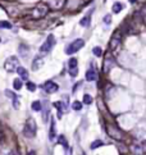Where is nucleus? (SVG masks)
<instances>
[{
	"instance_id": "obj_29",
	"label": "nucleus",
	"mask_w": 146,
	"mask_h": 155,
	"mask_svg": "<svg viewBox=\"0 0 146 155\" xmlns=\"http://www.w3.org/2000/svg\"><path fill=\"white\" fill-rule=\"evenodd\" d=\"M71 71H69V73H71V76L72 77H76L77 75H78V71H77V67H74V68H69Z\"/></svg>"
},
{
	"instance_id": "obj_5",
	"label": "nucleus",
	"mask_w": 146,
	"mask_h": 155,
	"mask_svg": "<svg viewBox=\"0 0 146 155\" xmlns=\"http://www.w3.org/2000/svg\"><path fill=\"white\" fill-rule=\"evenodd\" d=\"M18 68V58L17 56H9L7 58L5 63H4V69L7 72H14Z\"/></svg>"
},
{
	"instance_id": "obj_15",
	"label": "nucleus",
	"mask_w": 146,
	"mask_h": 155,
	"mask_svg": "<svg viewBox=\"0 0 146 155\" xmlns=\"http://www.w3.org/2000/svg\"><path fill=\"white\" fill-rule=\"evenodd\" d=\"M56 136V131H55V121H51V126H50V132H49V140L53 141Z\"/></svg>"
},
{
	"instance_id": "obj_16",
	"label": "nucleus",
	"mask_w": 146,
	"mask_h": 155,
	"mask_svg": "<svg viewBox=\"0 0 146 155\" xmlns=\"http://www.w3.org/2000/svg\"><path fill=\"white\" fill-rule=\"evenodd\" d=\"M123 8H124V5H123L122 3H114V4H113V12H114L115 14L119 13V12H121Z\"/></svg>"
},
{
	"instance_id": "obj_21",
	"label": "nucleus",
	"mask_w": 146,
	"mask_h": 155,
	"mask_svg": "<svg viewBox=\"0 0 146 155\" xmlns=\"http://www.w3.org/2000/svg\"><path fill=\"white\" fill-rule=\"evenodd\" d=\"M103 144H104L103 141H100V140H96V141H94V142H92L90 148H91L92 150H94V149H98V148H100V146H101Z\"/></svg>"
},
{
	"instance_id": "obj_27",
	"label": "nucleus",
	"mask_w": 146,
	"mask_h": 155,
	"mask_svg": "<svg viewBox=\"0 0 146 155\" xmlns=\"http://www.w3.org/2000/svg\"><path fill=\"white\" fill-rule=\"evenodd\" d=\"M83 103L85 104H91L92 103V98L90 95H83Z\"/></svg>"
},
{
	"instance_id": "obj_17",
	"label": "nucleus",
	"mask_w": 146,
	"mask_h": 155,
	"mask_svg": "<svg viewBox=\"0 0 146 155\" xmlns=\"http://www.w3.org/2000/svg\"><path fill=\"white\" fill-rule=\"evenodd\" d=\"M13 87H14V90H21L22 88V78H15L13 81Z\"/></svg>"
},
{
	"instance_id": "obj_11",
	"label": "nucleus",
	"mask_w": 146,
	"mask_h": 155,
	"mask_svg": "<svg viewBox=\"0 0 146 155\" xmlns=\"http://www.w3.org/2000/svg\"><path fill=\"white\" fill-rule=\"evenodd\" d=\"M5 95H7V96H9V98H10L12 100H13V105H14L15 109H17V108L19 106V98H18V96L15 95L14 92H12L10 90H5Z\"/></svg>"
},
{
	"instance_id": "obj_7",
	"label": "nucleus",
	"mask_w": 146,
	"mask_h": 155,
	"mask_svg": "<svg viewBox=\"0 0 146 155\" xmlns=\"http://www.w3.org/2000/svg\"><path fill=\"white\" fill-rule=\"evenodd\" d=\"M41 110H42V121L46 123L49 119V115H50V104H49L48 100H44V101H42Z\"/></svg>"
},
{
	"instance_id": "obj_12",
	"label": "nucleus",
	"mask_w": 146,
	"mask_h": 155,
	"mask_svg": "<svg viewBox=\"0 0 146 155\" xmlns=\"http://www.w3.org/2000/svg\"><path fill=\"white\" fill-rule=\"evenodd\" d=\"M42 65H44V59H41V58H38V56L35 58L33 62H32V69L33 71H38Z\"/></svg>"
},
{
	"instance_id": "obj_22",
	"label": "nucleus",
	"mask_w": 146,
	"mask_h": 155,
	"mask_svg": "<svg viewBox=\"0 0 146 155\" xmlns=\"http://www.w3.org/2000/svg\"><path fill=\"white\" fill-rule=\"evenodd\" d=\"M0 28L9 30V28H12V25H10L9 22H7V21H0Z\"/></svg>"
},
{
	"instance_id": "obj_3",
	"label": "nucleus",
	"mask_w": 146,
	"mask_h": 155,
	"mask_svg": "<svg viewBox=\"0 0 146 155\" xmlns=\"http://www.w3.org/2000/svg\"><path fill=\"white\" fill-rule=\"evenodd\" d=\"M55 37H54V35H49L48 38H46V41L44 42V44L41 45L40 48V53L41 54H48L51 51V49L54 48V45H55Z\"/></svg>"
},
{
	"instance_id": "obj_20",
	"label": "nucleus",
	"mask_w": 146,
	"mask_h": 155,
	"mask_svg": "<svg viewBox=\"0 0 146 155\" xmlns=\"http://www.w3.org/2000/svg\"><path fill=\"white\" fill-rule=\"evenodd\" d=\"M58 144L63 145L65 149H68V144H67V140H65L64 136H59V137H58Z\"/></svg>"
},
{
	"instance_id": "obj_18",
	"label": "nucleus",
	"mask_w": 146,
	"mask_h": 155,
	"mask_svg": "<svg viewBox=\"0 0 146 155\" xmlns=\"http://www.w3.org/2000/svg\"><path fill=\"white\" fill-rule=\"evenodd\" d=\"M31 108H32V110H35V112H40L41 110V101H38V100L33 101L31 104Z\"/></svg>"
},
{
	"instance_id": "obj_14",
	"label": "nucleus",
	"mask_w": 146,
	"mask_h": 155,
	"mask_svg": "<svg viewBox=\"0 0 146 155\" xmlns=\"http://www.w3.org/2000/svg\"><path fill=\"white\" fill-rule=\"evenodd\" d=\"M17 73L19 75V77L22 78V81L28 80V72H27V69H26V68L19 67V65H18V68H17Z\"/></svg>"
},
{
	"instance_id": "obj_30",
	"label": "nucleus",
	"mask_w": 146,
	"mask_h": 155,
	"mask_svg": "<svg viewBox=\"0 0 146 155\" xmlns=\"http://www.w3.org/2000/svg\"><path fill=\"white\" fill-rule=\"evenodd\" d=\"M104 22H105L106 25H109V23L111 22V17H110V14H106V15H105V18H104Z\"/></svg>"
},
{
	"instance_id": "obj_32",
	"label": "nucleus",
	"mask_w": 146,
	"mask_h": 155,
	"mask_svg": "<svg viewBox=\"0 0 146 155\" xmlns=\"http://www.w3.org/2000/svg\"><path fill=\"white\" fill-rule=\"evenodd\" d=\"M0 41H1V40H0Z\"/></svg>"
},
{
	"instance_id": "obj_28",
	"label": "nucleus",
	"mask_w": 146,
	"mask_h": 155,
	"mask_svg": "<svg viewBox=\"0 0 146 155\" xmlns=\"http://www.w3.org/2000/svg\"><path fill=\"white\" fill-rule=\"evenodd\" d=\"M74 67H77V59L72 58V59H69V68H74Z\"/></svg>"
},
{
	"instance_id": "obj_10",
	"label": "nucleus",
	"mask_w": 146,
	"mask_h": 155,
	"mask_svg": "<svg viewBox=\"0 0 146 155\" xmlns=\"http://www.w3.org/2000/svg\"><path fill=\"white\" fill-rule=\"evenodd\" d=\"M48 4L53 9H61L65 4V0H48Z\"/></svg>"
},
{
	"instance_id": "obj_13",
	"label": "nucleus",
	"mask_w": 146,
	"mask_h": 155,
	"mask_svg": "<svg viewBox=\"0 0 146 155\" xmlns=\"http://www.w3.org/2000/svg\"><path fill=\"white\" fill-rule=\"evenodd\" d=\"M86 80L92 82V81H96L98 80V72L95 71V69H88L86 72Z\"/></svg>"
},
{
	"instance_id": "obj_2",
	"label": "nucleus",
	"mask_w": 146,
	"mask_h": 155,
	"mask_svg": "<svg viewBox=\"0 0 146 155\" xmlns=\"http://www.w3.org/2000/svg\"><path fill=\"white\" fill-rule=\"evenodd\" d=\"M83 45H85L83 38H76L74 41L71 42V44L67 46V49H65V54H68V55H72V54H74V53L78 51V50L82 49Z\"/></svg>"
},
{
	"instance_id": "obj_9",
	"label": "nucleus",
	"mask_w": 146,
	"mask_h": 155,
	"mask_svg": "<svg viewBox=\"0 0 146 155\" xmlns=\"http://www.w3.org/2000/svg\"><path fill=\"white\" fill-rule=\"evenodd\" d=\"M114 65H115V60H114V58L108 56L106 59H104V72L108 73L111 68L114 67Z\"/></svg>"
},
{
	"instance_id": "obj_24",
	"label": "nucleus",
	"mask_w": 146,
	"mask_h": 155,
	"mask_svg": "<svg viewBox=\"0 0 146 155\" xmlns=\"http://www.w3.org/2000/svg\"><path fill=\"white\" fill-rule=\"evenodd\" d=\"M72 108H73V110H81L82 109V104H81L80 101H73Z\"/></svg>"
},
{
	"instance_id": "obj_25",
	"label": "nucleus",
	"mask_w": 146,
	"mask_h": 155,
	"mask_svg": "<svg viewBox=\"0 0 146 155\" xmlns=\"http://www.w3.org/2000/svg\"><path fill=\"white\" fill-rule=\"evenodd\" d=\"M92 53H94L96 56H101V54H103V50H101V48H99V46H96V48H94V49H92Z\"/></svg>"
},
{
	"instance_id": "obj_8",
	"label": "nucleus",
	"mask_w": 146,
	"mask_h": 155,
	"mask_svg": "<svg viewBox=\"0 0 146 155\" xmlns=\"http://www.w3.org/2000/svg\"><path fill=\"white\" fill-rule=\"evenodd\" d=\"M44 90L48 92V94H55V92L59 90V86L53 82V81H46V82L44 83Z\"/></svg>"
},
{
	"instance_id": "obj_31",
	"label": "nucleus",
	"mask_w": 146,
	"mask_h": 155,
	"mask_svg": "<svg viewBox=\"0 0 146 155\" xmlns=\"http://www.w3.org/2000/svg\"><path fill=\"white\" fill-rule=\"evenodd\" d=\"M129 1H131V3H133V1H136V0H129Z\"/></svg>"
},
{
	"instance_id": "obj_4",
	"label": "nucleus",
	"mask_w": 146,
	"mask_h": 155,
	"mask_svg": "<svg viewBox=\"0 0 146 155\" xmlns=\"http://www.w3.org/2000/svg\"><path fill=\"white\" fill-rule=\"evenodd\" d=\"M106 132L111 138H114V140H118V141L123 140V132L118 127H115L113 125H106Z\"/></svg>"
},
{
	"instance_id": "obj_6",
	"label": "nucleus",
	"mask_w": 146,
	"mask_h": 155,
	"mask_svg": "<svg viewBox=\"0 0 146 155\" xmlns=\"http://www.w3.org/2000/svg\"><path fill=\"white\" fill-rule=\"evenodd\" d=\"M48 12H49V8L46 7V5H42V4H40V5H37V7L33 9L32 15H33V17L36 18V19H38V18L45 17V15L48 14Z\"/></svg>"
},
{
	"instance_id": "obj_26",
	"label": "nucleus",
	"mask_w": 146,
	"mask_h": 155,
	"mask_svg": "<svg viewBox=\"0 0 146 155\" xmlns=\"http://www.w3.org/2000/svg\"><path fill=\"white\" fill-rule=\"evenodd\" d=\"M118 42H119V38H118V37H114V36H113V40L110 41V48H111V49H113V48H115V46L118 45Z\"/></svg>"
},
{
	"instance_id": "obj_1",
	"label": "nucleus",
	"mask_w": 146,
	"mask_h": 155,
	"mask_svg": "<svg viewBox=\"0 0 146 155\" xmlns=\"http://www.w3.org/2000/svg\"><path fill=\"white\" fill-rule=\"evenodd\" d=\"M36 131H37V125H36V122H35V119H32V118L27 119L26 125L23 127V135L28 138H32L36 136Z\"/></svg>"
},
{
	"instance_id": "obj_19",
	"label": "nucleus",
	"mask_w": 146,
	"mask_h": 155,
	"mask_svg": "<svg viewBox=\"0 0 146 155\" xmlns=\"http://www.w3.org/2000/svg\"><path fill=\"white\" fill-rule=\"evenodd\" d=\"M90 21H91L90 15H86V17H83V18L80 21V25L83 26V27H87L88 25H90Z\"/></svg>"
},
{
	"instance_id": "obj_23",
	"label": "nucleus",
	"mask_w": 146,
	"mask_h": 155,
	"mask_svg": "<svg viewBox=\"0 0 146 155\" xmlns=\"http://www.w3.org/2000/svg\"><path fill=\"white\" fill-rule=\"evenodd\" d=\"M26 87H27V90H28V91H31V92L36 91V85H35L33 82H27Z\"/></svg>"
}]
</instances>
